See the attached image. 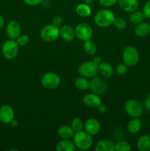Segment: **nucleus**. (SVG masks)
Here are the masks:
<instances>
[{
    "label": "nucleus",
    "mask_w": 150,
    "mask_h": 151,
    "mask_svg": "<svg viewBox=\"0 0 150 151\" xmlns=\"http://www.w3.org/2000/svg\"><path fill=\"white\" fill-rule=\"evenodd\" d=\"M73 142L74 143L76 148L79 150H89L93 145L92 136L85 131L76 132L73 137Z\"/></svg>",
    "instance_id": "nucleus-1"
},
{
    "label": "nucleus",
    "mask_w": 150,
    "mask_h": 151,
    "mask_svg": "<svg viewBox=\"0 0 150 151\" xmlns=\"http://www.w3.org/2000/svg\"><path fill=\"white\" fill-rule=\"evenodd\" d=\"M115 18L113 11L107 9H103L96 13L94 16V22L99 27H108L113 24Z\"/></svg>",
    "instance_id": "nucleus-2"
},
{
    "label": "nucleus",
    "mask_w": 150,
    "mask_h": 151,
    "mask_svg": "<svg viewBox=\"0 0 150 151\" xmlns=\"http://www.w3.org/2000/svg\"><path fill=\"white\" fill-rule=\"evenodd\" d=\"M140 60V54L138 50L132 46H129L124 49L122 53L123 63L128 66H133L138 64Z\"/></svg>",
    "instance_id": "nucleus-3"
},
{
    "label": "nucleus",
    "mask_w": 150,
    "mask_h": 151,
    "mask_svg": "<svg viewBox=\"0 0 150 151\" xmlns=\"http://www.w3.org/2000/svg\"><path fill=\"white\" fill-rule=\"evenodd\" d=\"M40 35L43 41L46 42H53L60 36V28L59 26L53 24H47L42 28Z\"/></svg>",
    "instance_id": "nucleus-4"
},
{
    "label": "nucleus",
    "mask_w": 150,
    "mask_h": 151,
    "mask_svg": "<svg viewBox=\"0 0 150 151\" xmlns=\"http://www.w3.org/2000/svg\"><path fill=\"white\" fill-rule=\"evenodd\" d=\"M79 75L86 78H92L99 73V66L93 60L85 61L78 68Z\"/></svg>",
    "instance_id": "nucleus-5"
},
{
    "label": "nucleus",
    "mask_w": 150,
    "mask_h": 151,
    "mask_svg": "<svg viewBox=\"0 0 150 151\" xmlns=\"http://www.w3.org/2000/svg\"><path fill=\"white\" fill-rule=\"evenodd\" d=\"M124 110L126 113L131 117L139 118L142 115L144 108H143L142 104L138 100L131 99L125 103Z\"/></svg>",
    "instance_id": "nucleus-6"
},
{
    "label": "nucleus",
    "mask_w": 150,
    "mask_h": 151,
    "mask_svg": "<svg viewBox=\"0 0 150 151\" xmlns=\"http://www.w3.org/2000/svg\"><path fill=\"white\" fill-rule=\"evenodd\" d=\"M61 79L55 72H46L41 78V83L46 89H54L60 86Z\"/></svg>",
    "instance_id": "nucleus-7"
},
{
    "label": "nucleus",
    "mask_w": 150,
    "mask_h": 151,
    "mask_svg": "<svg viewBox=\"0 0 150 151\" xmlns=\"http://www.w3.org/2000/svg\"><path fill=\"white\" fill-rule=\"evenodd\" d=\"M19 49V46L18 45L16 41H14L13 39L8 40L5 41L2 45L1 52L6 59L13 60L18 55Z\"/></svg>",
    "instance_id": "nucleus-8"
},
{
    "label": "nucleus",
    "mask_w": 150,
    "mask_h": 151,
    "mask_svg": "<svg viewBox=\"0 0 150 151\" xmlns=\"http://www.w3.org/2000/svg\"><path fill=\"white\" fill-rule=\"evenodd\" d=\"M74 29L76 38L82 41L91 40L94 34L92 27L87 23L78 24Z\"/></svg>",
    "instance_id": "nucleus-9"
},
{
    "label": "nucleus",
    "mask_w": 150,
    "mask_h": 151,
    "mask_svg": "<svg viewBox=\"0 0 150 151\" xmlns=\"http://www.w3.org/2000/svg\"><path fill=\"white\" fill-rule=\"evenodd\" d=\"M90 89L91 91L97 94H103L107 91V84L100 77L95 76L92 78V80L90 81Z\"/></svg>",
    "instance_id": "nucleus-10"
},
{
    "label": "nucleus",
    "mask_w": 150,
    "mask_h": 151,
    "mask_svg": "<svg viewBox=\"0 0 150 151\" xmlns=\"http://www.w3.org/2000/svg\"><path fill=\"white\" fill-rule=\"evenodd\" d=\"M15 113L13 108L8 105H4L0 108V122L4 124H10L14 119Z\"/></svg>",
    "instance_id": "nucleus-11"
},
{
    "label": "nucleus",
    "mask_w": 150,
    "mask_h": 151,
    "mask_svg": "<svg viewBox=\"0 0 150 151\" xmlns=\"http://www.w3.org/2000/svg\"><path fill=\"white\" fill-rule=\"evenodd\" d=\"M85 131L91 136H96L99 133L101 129V125L99 122L94 118H89L85 121L84 124Z\"/></svg>",
    "instance_id": "nucleus-12"
},
{
    "label": "nucleus",
    "mask_w": 150,
    "mask_h": 151,
    "mask_svg": "<svg viewBox=\"0 0 150 151\" xmlns=\"http://www.w3.org/2000/svg\"><path fill=\"white\" fill-rule=\"evenodd\" d=\"M7 35L10 39H16L21 35V28L20 24L16 21H10L6 27Z\"/></svg>",
    "instance_id": "nucleus-13"
},
{
    "label": "nucleus",
    "mask_w": 150,
    "mask_h": 151,
    "mask_svg": "<svg viewBox=\"0 0 150 151\" xmlns=\"http://www.w3.org/2000/svg\"><path fill=\"white\" fill-rule=\"evenodd\" d=\"M83 103L87 107L97 109L99 106L101 104V100L99 94L92 92L84 96Z\"/></svg>",
    "instance_id": "nucleus-14"
},
{
    "label": "nucleus",
    "mask_w": 150,
    "mask_h": 151,
    "mask_svg": "<svg viewBox=\"0 0 150 151\" xmlns=\"http://www.w3.org/2000/svg\"><path fill=\"white\" fill-rule=\"evenodd\" d=\"M119 7L127 13H132L138 10L139 6L138 0H118Z\"/></svg>",
    "instance_id": "nucleus-15"
},
{
    "label": "nucleus",
    "mask_w": 150,
    "mask_h": 151,
    "mask_svg": "<svg viewBox=\"0 0 150 151\" xmlns=\"http://www.w3.org/2000/svg\"><path fill=\"white\" fill-rule=\"evenodd\" d=\"M60 36L66 41H72L76 37L74 28L70 25H63L60 29Z\"/></svg>",
    "instance_id": "nucleus-16"
},
{
    "label": "nucleus",
    "mask_w": 150,
    "mask_h": 151,
    "mask_svg": "<svg viewBox=\"0 0 150 151\" xmlns=\"http://www.w3.org/2000/svg\"><path fill=\"white\" fill-rule=\"evenodd\" d=\"M115 143L111 140L101 139L96 143L94 147L95 151H115Z\"/></svg>",
    "instance_id": "nucleus-17"
},
{
    "label": "nucleus",
    "mask_w": 150,
    "mask_h": 151,
    "mask_svg": "<svg viewBox=\"0 0 150 151\" xmlns=\"http://www.w3.org/2000/svg\"><path fill=\"white\" fill-rule=\"evenodd\" d=\"M75 132L71 128V126L69 125H62L57 130V135L62 139H70L73 138Z\"/></svg>",
    "instance_id": "nucleus-18"
},
{
    "label": "nucleus",
    "mask_w": 150,
    "mask_h": 151,
    "mask_svg": "<svg viewBox=\"0 0 150 151\" xmlns=\"http://www.w3.org/2000/svg\"><path fill=\"white\" fill-rule=\"evenodd\" d=\"M134 32L138 37L147 36L150 33V24L143 22L138 24H136Z\"/></svg>",
    "instance_id": "nucleus-19"
},
{
    "label": "nucleus",
    "mask_w": 150,
    "mask_h": 151,
    "mask_svg": "<svg viewBox=\"0 0 150 151\" xmlns=\"http://www.w3.org/2000/svg\"><path fill=\"white\" fill-rule=\"evenodd\" d=\"M99 73L104 78H110L114 73V69L107 62H101L99 65Z\"/></svg>",
    "instance_id": "nucleus-20"
},
{
    "label": "nucleus",
    "mask_w": 150,
    "mask_h": 151,
    "mask_svg": "<svg viewBox=\"0 0 150 151\" xmlns=\"http://www.w3.org/2000/svg\"><path fill=\"white\" fill-rule=\"evenodd\" d=\"M55 149L57 151H74L76 147L74 143L69 139H62L56 145Z\"/></svg>",
    "instance_id": "nucleus-21"
},
{
    "label": "nucleus",
    "mask_w": 150,
    "mask_h": 151,
    "mask_svg": "<svg viewBox=\"0 0 150 151\" xmlns=\"http://www.w3.org/2000/svg\"><path fill=\"white\" fill-rule=\"evenodd\" d=\"M137 147L140 151H150V135H143L139 137Z\"/></svg>",
    "instance_id": "nucleus-22"
},
{
    "label": "nucleus",
    "mask_w": 150,
    "mask_h": 151,
    "mask_svg": "<svg viewBox=\"0 0 150 151\" xmlns=\"http://www.w3.org/2000/svg\"><path fill=\"white\" fill-rule=\"evenodd\" d=\"M141 127H142L141 121L138 118H133L128 122L126 128H127L129 133L132 134H135L141 131Z\"/></svg>",
    "instance_id": "nucleus-23"
},
{
    "label": "nucleus",
    "mask_w": 150,
    "mask_h": 151,
    "mask_svg": "<svg viewBox=\"0 0 150 151\" xmlns=\"http://www.w3.org/2000/svg\"><path fill=\"white\" fill-rule=\"evenodd\" d=\"M76 13L79 16L82 18L88 17L91 14V7L86 3H81L76 7Z\"/></svg>",
    "instance_id": "nucleus-24"
},
{
    "label": "nucleus",
    "mask_w": 150,
    "mask_h": 151,
    "mask_svg": "<svg viewBox=\"0 0 150 151\" xmlns=\"http://www.w3.org/2000/svg\"><path fill=\"white\" fill-rule=\"evenodd\" d=\"M74 85L77 89L81 90V91L88 90L90 88V82L88 81V78L82 76L79 77L75 80Z\"/></svg>",
    "instance_id": "nucleus-25"
},
{
    "label": "nucleus",
    "mask_w": 150,
    "mask_h": 151,
    "mask_svg": "<svg viewBox=\"0 0 150 151\" xmlns=\"http://www.w3.org/2000/svg\"><path fill=\"white\" fill-rule=\"evenodd\" d=\"M144 19H145V16H144L143 12L137 10L132 12L130 16H129V21L133 24H138L144 22Z\"/></svg>",
    "instance_id": "nucleus-26"
},
{
    "label": "nucleus",
    "mask_w": 150,
    "mask_h": 151,
    "mask_svg": "<svg viewBox=\"0 0 150 151\" xmlns=\"http://www.w3.org/2000/svg\"><path fill=\"white\" fill-rule=\"evenodd\" d=\"M83 50L88 55H94L96 52L97 47L94 41H92L91 40H88V41H84Z\"/></svg>",
    "instance_id": "nucleus-27"
},
{
    "label": "nucleus",
    "mask_w": 150,
    "mask_h": 151,
    "mask_svg": "<svg viewBox=\"0 0 150 151\" xmlns=\"http://www.w3.org/2000/svg\"><path fill=\"white\" fill-rule=\"evenodd\" d=\"M131 149L130 144L126 141H119L115 145V150L116 151H130Z\"/></svg>",
    "instance_id": "nucleus-28"
},
{
    "label": "nucleus",
    "mask_w": 150,
    "mask_h": 151,
    "mask_svg": "<svg viewBox=\"0 0 150 151\" xmlns=\"http://www.w3.org/2000/svg\"><path fill=\"white\" fill-rule=\"evenodd\" d=\"M71 128H73V130L74 131V132H79V131H82L84 128V125L82 123V119H79V118H75L72 120L71 122Z\"/></svg>",
    "instance_id": "nucleus-29"
},
{
    "label": "nucleus",
    "mask_w": 150,
    "mask_h": 151,
    "mask_svg": "<svg viewBox=\"0 0 150 151\" xmlns=\"http://www.w3.org/2000/svg\"><path fill=\"white\" fill-rule=\"evenodd\" d=\"M113 24L119 29H124L126 27V26H127L126 21L122 17L115 18Z\"/></svg>",
    "instance_id": "nucleus-30"
},
{
    "label": "nucleus",
    "mask_w": 150,
    "mask_h": 151,
    "mask_svg": "<svg viewBox=\"0 0 150 151\" xmlns=\"http://www.w3.org/2000/svg\"><path fill=\"white\" fill-rule=\"evenodd\" d=\"M16 42L19 47H25L29 42V37L27 35L22 34L16 38Z\"/></svg>",
    "instance_id": "nucleus-31"
},
{
    "label": "nucleus",
    "mask_w": 150,
    "mask_h": 151,
    "mask_svg": "<svg viewBox=\"0 0 150 151\" xmlns=\"http://www.w3.org/2000/svg\"><path fill=\"white\" fill-rule=\"evenodd\" d=\"M128 67L129 66L125 64L124 63H121L117 65L116 68V71L119 75H124L128 72Z\"/></svg>",
    "instance_id": "nucleus-32"
},
{
    "label": "nucleus",
    "mask_w": 150,
    "mask_h": 151,
    "mask_svg": "<svg viewBox=\"0 0 150 151\" xmlns=\"http://www.w3.org/2000/svg\"><path fill=\"white\" fill-rule=\"evenodd\" d=\"M143 13H144L145 18L150 19V0L146 1L143 6Z\"/></svg>",
    "instance_id": "nucleus-33"
},
{
    "label": "nucleus",
    "mask_w": 150,
    "mask_h": 151,
    "mask_svg": "<svg viewBox=\"0 0 150 151\" xmlns=\"http://www.w3.org/2000/svg\"><path fill=\"white\" fill-rule=\"evenodd\" d=\"M99 4L104 7H110L115 5L118 2V0H99Z\"/></svg>",
    "instance_id": "nucleus-34"
},
{
    "label": "nucleus",
    "mask_w": 150,
    "mask_h": 151,
    "mask_svg": "<svg viewBox=\"0 0 150 151\" xmlns=\"http://www.w3.org/2000/svg\"><path fill=\"white\" fill-rule=\"evenodd\" d=\"M24 2L29 6H36L41 4L44 0H23Z\"/></svg>",
    "instance_id": "nucleus-35"
},
{
    "label": "nucleus",
    "mask_w": 150,
    "mask_h": 151,
    "mask_svg": "<svg viewBox=\"0 0 150 151\" xmlns=\"http://www.w3.org/2000/svg\"><path fill=\"white\" fill-rule=\"evenodd\" d=\"M62 22H63V18H62L60 16H54V17L52 18L53 24L59 26V25L61 24Z\"/></svg>",
    "instance_id": "nucleus-36"
},
{
    "label": "nucleus",
    "mask_w": 150,
    "mask_h": 151,
    "mask_svg": "<svg viewBox=\"0 0 150 151\" xmlns=\"http://www.w3.org/2000/svg\"><path fill=\"white\" fill-rule=\"evenodd\" d=\"M144 106H145L146 110L150 111V94H149L146 98L145 101H144Z\"/></svg>",
    "instance_id": "nucleus-37"
},
{
    "label": "nucleus",
    "mask_w": 150,
    "mask_h": 151,
    "mask_svg": "<svg viewBox=\"0 0 150 151\" xmlns=\"http://www.w3.org/2000/svg\"><path fill=\"white\" fill-rule=\"evenodd\" d=\"M97 109H98L99 112H100L101 114H104L107 112V106H106L105 105L102 104V103L99 106V107L97 108Z\"/></svg>",
    "instance_id": "nucleus-38"
},
{
    "label": "nucleus",
    "mask_w": 150,
    "mask_h": 151,
    "mask_svg": "<svg viewBox=\"0 0 150 151\" xmlns=\"http://www.w3.org/2000/svg\"><path fill=\"white\" fill-rule=\"evenodd\" d=\"M93 61L99 66V65L102 62V60H101V58L100 57V56H96V57H94V59H93Z\"/></svg>",
    "instance_id": "nucleus-39"
},
{
    "label": "nucleus",
    "mask_w": 150,
    "mask_h": 151,
    "mask_svg": "<svg viewBox=\"0 0 150 151\" xmlns=\"http://www.w3.org/2000/svg\"><path fill=\"white\" fill-rule=\"evenodd\" d=\"M10 125H11L12 127H13V128H15V127H16L18 125V121L17 120H15V119H13V120H12L11 122H10Z\"/></svg>",
    "instance_id": "nucleus-40"
},
{
    "label": "nucleus",
    "mask_w": 150,
    "mask_h": 151,
    "mask_svg": "<svg viewBox=\"0 0 150 151\" xmlns=\"http://www.w3.org/2000/svg\"><path fill=\"white\" fill-rule=\"evenodd\" d=\"M4 19H3V18L0 16V29L3 27V26H4Z\"/></svg>",
    "instance_id": "nucleus-41"
},
{
    "label": "nucleus",
    "mask_w": 150,
    "mask_h": 151,
    "mask_svg": "<svg viewBox=\"0 0 150 151\" xmlns=\"http://www.w3.org/2000/svg\"><path fill=\"white\" fill-rule=\"evenodd\" d=\"M94 0H84V1H85V3H86V4H91V3H93V1H94Z\"/></svg>",
    "instance_id": "nucleus-42"
}]
</instances>
